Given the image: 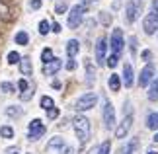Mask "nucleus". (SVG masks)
Returning a JSON list of instances; mask_svg holds the SVG:
<instances>
[{"label":"nucleus","instance_id":"f257e3e1","mask_svg":"<svg viewBox=\"0 0 158 154\" xmlns=\"http://www.w3.org/2000/svg\"><path fill=\"white\" fill-rule=\"evenodd\" d=\"M72 125H74V131H76L78 140H80L82 144L88 143V139H90V121L84 115H76L74 119H72Z\"/></svg>","mask_w":158,"mask_h":154},{"label":"nucleus","instance_id":"f03ea898","mask_svg":"<svg viewBox=\"0 0 158 154\" xmlns=\"http://www.w3.org/2000/svg\"><path fill=\"white\" fill-rule=\"evenodd\" d=\"M86 6L84 4H76L70 8V14H69V27L70 29H78V26L82 23L84 20V14H86Z\"/></svg>","mask_w":158,"mask_h":154},{"label":"nucleus","instance_id":"7ed1b4c3","mask_svg":"<svg viewBox=\"0 0 158 154\" xmlns=\"http://www.w3.org/2000/svg\"><path fill=\"white\" fill-rule=\"evenodd\" d=\"M96 102H98V96H96L94 92H88V94H84L76 100L74 109L76 111H88V109H92L96 106Z\"/></svg>","mask_w":158,"mask_h":154},{"label":"nucleus","instance_id":"20e7f679","mask_svg":"<svg viewBox=\"0 0 158 154\" xmlns=\"http://www.w3.org/2000/svg\"><path fill=\"white\" fill-rule=\"evenodd\" d=\"M45 131H47V129L43 125V121H41V119H33L27 125V139L29 140H39L45 135Z\"/></svg>","mask_w":158,"mask_h":154},{"label":"nucleus","instance_id":"39448f33","mask_svg":"<svg viewBox=\"0 0 158 154\" xmlns=\"http://www.w3.org/2000/svg\"><path fill=\"white\" fill-rule=\"evenodd\" d=\"M109 45H111V49H113V55H121V51H123V45H125V41H123V31H121V29H113L111 39H109Z\"/></svg>","mask_w":158,"mask_h":154},{"label":"nucleus","instance_id":"423d86ee","mask_svg":"<svg viewBox=\"0 0 158 154\" xmlns=\"http://www.w3.org/2000/svg\"><path fill=\"white\" fill-rule=\"evenodd\" d=\"M106 51H107V39L102 35V37H98V41H96V63L100 66L106 63Z\"/></svg>","mask_w":158,"mask_h":154},{"label":"nucleus","instance_id":"0eeeda50","mask_svg":"<svg viewBox=\"0 0 158 154\" xmlns=\"http://www.w3.org/2000/svg\"><path fill=\"white\" fill-rule=\"evenodd\" d=\"M143 27H144V31H147L148 35H152L158 31V16L154 14L152 10L147 14V18H144V22H143Z\"/></svg>","mask_w":158,"mask_h":154},{"label":"nucleus","instance_id":"6e6552de","mask_svg":"<svg viewBox=\"0 0 158 154\" xmlns=\"http://www.w3.org/2000/svg\"><path fill=\"white\" fill-rule=\"evenodd\" d=\"M104 125H106V129H113L115 127V109L107 100L104 103Z\"/></svg>","mask_w":158,"mask_h":154},{"label":"nucleus","instance_id":"1a4fd4ad","mask_svg":"<svg viewBox=\"0 0 158 154\" xmlns=\"http://www.w3.org/2000/svg\"><path fill=\"white\" fill-rule=\"evenodd\" d=\"M131 125H133V115L131 113H127L125 115V119L119 123V127L115 129V137L117 139H125L127 137V133H129V129H131Z\"/></svg>","mask_w":158,"mask_h":154},{"label":"nucleus","instance_id":"9d476101","mask_svg":"<svg viewBox=\"0 0 158 154\" xmlns=\"http://www.w3.org/2000/svg\"><path fill=\"white\" fill-rule=\"evenodd\" d=\"M152 78H154V66H152V65H147V66L141 70V76H139V86H141V88H147L148 82H150Z\"/></svg>","mask_w":158,"mask_h":154},{"label":"nucleus","instance_id":"9b49d317","mask_svg":"<svg viewBox=\"0 0 158 154\" xmlns=\"http://www.w3.org/2000/svg\"><path fill=\"white\" fill-rule=\"evenodd\" d=\"M60 66H63V60L55 57L51 63L43 65V74H45V76H53V74H57V72L60 70Z\"/></svg>","mask_w":158,"mask_h":154},{"label":"nucleus","instance_id":"f8f14e48","mask_svg":"<svg viewBox=\"0 0 158 154\" xmlns=\"http://www.w3.org/2000/svg\"><path fill=\"white\" fill-rule=\"evenodd\" d=\"M137 16H139V6L133 2V0H129L127 2V10H125V20H127V23H133L137 20Z\"/></svg>","mask_w":158,"mask_h":154},{"label":"nucleus","instance_id":"ddd939ff","mask_svg":"<svg viewBox=\"0 0 158 154\" xmlns=\"http://www.w3.org/2000/svg\"><path fill=\"white\" fill-rule=\"evenodd\" d=\"M133 78H135V72H133V65L131 63H125L123 65V82L127 88L133 86Z\"/></svg>","mask_w":158,"mask_h":154},{"label":"nucleus","instance_id":"4468645a","mask_svg":"<svg viewBox=\"0 0 158 154\" xmlns=\"http://www.w3.org/2000/svg\"><path fill=\"white\" fill-rule=\"evenodd\" d=\"M84 69H86V84L92 86L94 80H96V70H94V65H92V60H90V59L84 60Z\"/></svg>","mask_w":158,"mask_h":154},{"label":"nucleus","instance_id":"2eb2a0df","mask_svg":"<svg viewBox=\"0 0 158 154\" xmlns=\"http://www.w3.org/2000/svg\"><path fill=\"white\" fill-rule=\"evenodd\" d=\"M18 65H20V70H22L23 76H31L33 66H31V59H29V57H22V60Z\"/></svg>","mask_w":158,"mask_h":154},{"label":"nucleus","instance_id":"dca6fc26","mask_svg":"<svg viewBox=\"0 0 158 154\" xmlns=\"http://www.w3.org/2000/svg\"><path fill=\"white\" fill-rule=\"evenodd\" d=\"M78 51H80V43H78L76 39H70L69 43H66V55H69V59H74Z\"/></svg>","mask_w":158,"mask_h":154},{"label":"nucleus","instance_id":"f3484780","mask_svg":"<svg viewBox=\"0 0 158 154\" xmlns=\"http://www.w3.org/2000/svg\"><path fill=\"white\" fill-rule=\"evenodd\" d=\"M137 148H139V140H137V139H131L129 143L123 146V148H119V152H117V154H133Z\"/></svg>","mask_w":158,"mask_h":154},{"label":"nucleus","instance_id":"a211bd4d","mask_svg":"<svg viewBox=\"0 0 158 154\" xmlns=\"http://www.w3.org/2000/svg\"><path fill=\"white\" fill-rule=\"evenodd\" d=\"M6 115H8V117H22L23 115V107H20V106H8V107H6Z\"/></svg>","mask_w":158,"mask_h":154},{"label":"nucleus","instance_id":"6ab92c4d","mask_svg":"<svg viewBox=\"0 0 158 154\" xmlns=\"http://www.w3.org/2000/svg\"><path fill=\"white\" fill-rule=\"evenodd\" d=\"M107 84H109V90H111V92H119V88H121V78L117 74H111Z\"/></svg>","mask_w":158,"mask_h":154},{"label":"nucleus","instance_id":"aec40b11","mask_svg":"<svg viewBox=\"0 0 158 154\" xmlns=\"http://www.w3.org/2000/svg\"><path fill=\"white\" fill-rule=\"evenodd\" d=\"M148 100L150 102H158V78L150 84V88H148Z\"/></svg>","mask_w":158,"mask_h":154},{"label":"nucleus","instance_id":"412c9836","mask_svg":"<svg viewBox=\"0 0 158 154\" xmlns=\"http://www.w3.org/2000/svg\"><path fill=\"white\" fill-rule=\"evenodd\" d=\"M64 146V140L60 139V137H53L49 140V144H47V150H55V148H63Z\"/></svg>","mask_w":158,"mask_h":154},{"label":"nucleus","instance_id":"4be33fe9","mask_svg":"<svg viewBox=\"0 0 158 154\" xmlns=\"http://www.w3.org/2000/svg\"><path fill=\"white\" fill-rule=\"evenodd\" d=\"M14 41H16V45H27V43H29V35H27V31H18L16 37H14Z\"/></svg>","mask_w":158,"mask_h":154},{"label":"nucleus","instance_id":"5701e85b","mask_svg":"<svg viewBox=\"0 0 158 154\" xmlns=\"http://www.w3.org/2000/svg\"><path fill=\"white\" fill-rule=\"evenodd\" d=\"M147 127L148 129H158V113H148L147 115Z\"/></svg>","mask_w":158,"mask_h":154},{"label":"nucleus","instance_id":"b1692460","mask_svg":"<svg viewBox=\"0 0 158 154\" xmlns=\"http://www.w3.org/2000/svg\"><path fill=\"white\" fill-rule=\"evenodd\" d=\"M0 137L2 139H12L14 137V129H12L10 125H2L0 127Z\"/></svg>","mask_w":158,"mask_h":154},{"label":"nucleus","instance_id":"393cba45","mask_svg":"<svg viewBox=\"0 0 158 154\" xmlns=\"http://www.w3.org/2000/svg\"><path fill=\"white\" fill-rule=\"evenodd\" d=\"M41 107H43L45 111H49L51 107H55V102H53V98H49V96H43V98H41Z\"/></svg>","mask_w":158,"mask_h":154},{"label":"nucleus","instance_id":"a878e982","mask_svg":"<svg viewBox=\"0 0 158 154\" xmlns=\"http://www.w3.org/2000/svg\"><path fill=\"white\" fill-rule=\"evenodd\" d=\"M53 59H55V57H53V51H51V49H49V47H47V49H43V53H41V60H43V65L51 63Z\"/></svg>","mask_w":158,"mask_h":154},{"label":"nucleus","instance_id":"bb28decb","mask_svg":"<svg viewBox=\"0 0 158 154\" xmlns=\"http://www.w3.org/2000/svg\"><path fill=\"white\" fill-rule=\"evenodd\" d=\"M49 31H51V23L47 22V20H41L39 22V33L41 35H47Z\"/></svg>","mask_w":158,"mask_h":154},{"label":"nucleus","instance_id":"cd10ccee","mask_svg":"<svg viewBox=\"0 0 158 154\" xmlns=\"http://www.w3.org/2000/svg\"><path fill=\"white\" fill-rule=\"evenodd\" d=\"M14 84H10V82H2L0 84V92H4V94H14Z\"/></svg>","mask_w":158,"mask_h":154},{"label":"nucleus","instance_id":"c85d7f7f","mask_svg":"<svg viewBox=\"0 0 158 154\" xmlns=\"http://www.w3.org/2000/svg\"><path fill=\"white\" fill-rule=\"evenodd\" d=\"M22 57H20V53H16V51H10L8 53V63L10 65H16V63H20Z\"/></svg>","mask_w":158,"mask_h":154},{"label":"nucleus","instance_id":"c756f323","mask_svg":"<svg viewBox=\"0 0 158 154\" xmlns=\"http://www.w3.org/2000/svg\"><path fill=\"white\" fill-rule=\"evenodd\" d=\"M31 98H33V88H27L26 92H22V94H20V100L22 102H29Z\"/></svg>","mask_w":158,"mask_h":154},{"label":"nucleus","instance_id":"7c9ffc66","mask_svg":"<svg viewBox=\"0 0 158 154\" xmlns=\"http://www.w3.org/2000/svg\"><path fill=\"white\" fill-rule=\"evenodd\" d=\"M0 18L2 20H10V10H8V6L0 2Z\"/></svg>","mask_w":158,"mask_h":154},{"label":"nucleus","instance_id":"2f4dec72","mask_svg":"<svg viewBox=\"0 0 158 154\" xmlns=\"http://www.w3.org/2000/svg\"><path fill=\"white\" fill-rule=\"evenodd\" d=\"M109 148H111V143H109V140H104L102 146L98 148V154H109Z\"/></svg>","mask_w":158,"mask_h":154},{"label":"nucleus","instance_id":"473e14b6","mask_svg":"<svg viewBox=\"0 0 158 154\" xmlns=\"http://www.w3.org/2000/svg\"><path fill=\"white\" fill-rule=\"evenodd\" d=\"M106 60H107V66H109V69H115L117 63H119V55H111V57L106 59Z\"/></svg>","mask_w":158,"mask_h":154},{"label":"nucleus","instance_id":"72a5a7b5","mask_svg":"<svg viewBox=\"0 0 158 154\" xmlns=\"http://www.w3.org/2000/svg\"><path fill=\"white\" fill-rule=\"evenodd\" d=\"M100 22L104 23V26H109V23H111V16H109L107 12H100Z\"/></svg>","mask_w":158,"mask_h":154},{"label":"nucleus","instance_id":"f704fd0d","mask_svg":"<svg viewBox=\"0 0 158 154\" xmlns=\"http://www.w3.org/2000/svg\"><path fill=\"white\" fill-rule=\"evenodd\" d=\"M66 8H69V6H66V2L63 0V2H59L57 6H55V14H64Z\"/></svg>","mask_w":158,"mask_h":154},{"label":"nucleus","instance_id":"c9c22d12","mask_svg":"<svg viewBox=\"0 0 158 154\" xmlns=\"http://www.w3.org/2000/svg\"><path fill=\"white\" fill-rule=\"evenodd\" d=\"M129 49H131V55L135 57V55H137V37H135V35L129 39Z\"/></svg>","mask_w":158,"mask_h":154},{"label":"nucleus","instance_id":"e433bc0d","mask_svg":"<svg viewBox=\"0 0 158 154\" xmlns=\"http://www.w3.org/2000/svg\"><path fill=\"white\" fill-rule=\"evenodd\" d=\"M27 88H29V84H27V80H26V78H22V80H20V82H18V90H20V92H26Z\"/></svg>","mask_w":158,"mask_h":154},{"label":"nucleus","instance_id":"4c0bfd02","mask_svg":"<svg viewBox=\"0 0 158 154\" xmlns=\"http://www.w3.org/2000/svg\"><path fill=\"white\" fill-rule=\"evenodd\" d=\"M47 117H49V119H57V117H59V109L57 107H51L49 111H47Z\"/></svg>","mask_w":158,"mask_h":154},{"label":"nucleus","instance_id":"58836bf2","mask_svg":"<svg viewBox=\"0 0 158 154\" xmlns=\"http://www.w3.org/2000/svg\"><path fill=\"white\" fill-rule=\"evenodd\" d=\"M41 4H43L41 0H29V8H31V10H39Z\"/></svg>","mask_w":158,"mask_h":154},{"label":"nucleus","instance_id":"ea45409f","mask_svg":"<svg viewBox=\"0 0 158 154\" xmlns=\"http://www.w3.org/2000/svg\"><path fill=\"white\" fill-rule=\"evenodd\" d=\"M74 69H76V60L69 59V60H66V70H74Z\"/></svg>","mask_w":158,"mask_h":154},{"label":"nucleus","instance_id":"a19ab883","mask_svg":"<svg viewBox=\"0 0 158 154\" xmlns=\"http://www.w3.org/2000/svg\"><path fill=\"white\" fill-rule=\"evenodd\" d=\"M150 57H152V53H150V51H143L141 53V59L143 60H150Z\"/></svg>","mask_w":158,"mask_h":154},{"label":"nucleus","instance_id":"79ce46f5","mask_svg":"<svg viewBox=\"0 0 158 154\" xmlns=\"http://www.w3.org/2000/svg\"><path fill=\"white\" fill-rule=\"evenodd\" d=\"M60 154H74V148H72V146H64V148L60 150Z\"/></svg>","mask_w":158,"mask_h":154},{"label":"nucleus","instance_id":"37998d69","mask_svg":"<svg viewBox=\"0 0 158 154\" xmlns=\"http://www.w3.org/2000/svg\"><path fill=\"white\" fill-rule=\"evenodd\" d=\"M152 12L158 16V0H152Z\"/></svg>","mask_w":158,"mask_h":154},{"label":"nucleus","instance_id":"c03bdc74","mask_svg":"<svg viewBox=\"0 0 158 154\" xmlns=\"http://www.w3.org/2000/svg\"><path fill=\"white\" fill-rule=\"evenodd\" d=\"M51 29H53L55 33H60V26H59V23H53V26H51Z\"/></svg>","mask_w":158,"mask_h":154},{"label":"nucleus","instance_id":"a18cd8bd","mask_svg":"<svg viewBox=\"0 0 158 154\" xmlns=\"http://www.w3.org/2000/svg\"><path fill=\"white\" fill-rule=\"evenodd\" d=\"M119 4H121V0H113V8H115V10L119 8Z\"/></svg>","mask_w":158,"mask_h":154},{"label":"nucleus","instance_id":"49530a36","mask_svg":"<svg viewBox=\"0 0 158 154\" xmlns=\"http://www.w3.org/2000/svg\"><path fill=\"white\" fill-rule=\"evenodd\" d=\"M53 88H60V82H59V80H53Z\"/></svg>","mask_w":158,"mask_h":154},{"label":"nucleus","instance_id":"de8ad7c7","mask_svg":"<svg viewBox=\"0 0 158 154\" xmlns=\"http://www.w3.org/2000/svg\"><path fill=\"white\" fill-rule=\"evenodd\" d=\"M154 140H156V143H158V133H156V135H154Z\"/></svg>","mask_w":158,"mask_h":154},{"label":"nucleus","instance_id":"09e8293b","mask_svg":"<svg viewBox=\"0 0 158 154\" xmlns=\"http://www.w3.org/2000/svg\"><path fill=\"white\" fill-rule=\"evenodd\" d=\"M147 154H158V152H154V150H150V152H147Z\"/></svg>","mask_w":158,"mask_h":154},{"label":"nucleus","instance_id":"8fccbe9b","mask_svg":"<svg viewBox=\"0 0 158 154\" xmlns=\"http://www.w3.org/2000/svg\"><path fill=\"white\" fill-rule=\"evenodd\" d=\"M88 2H96V0H88Z\"/></svg>","mask_w":158,"mask_h":154},{"label":"nucleus","instance_id":"3c124183","mask_svg":"<svg viewBox=\"0 0 158 154\" xmlns=\"http://www.w3.org/2000/svg\"><path fill=\"white\" fill-rule=\"evenodd\" d=\"M12 154H18V152H12Z\"/></svg>","mask_w":158,"mask_h":154}]
</instances>
